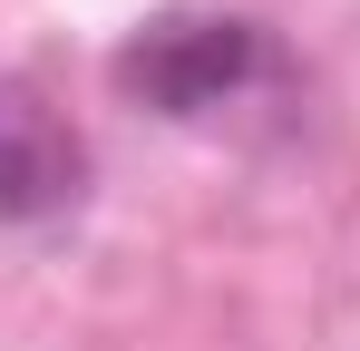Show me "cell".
<instances>
[{"label":"cell","instance_id":"obj_1","mask_svg":"<svg viewBox=\"0 0 360 351\" xmlns=\"http://www.w3.org/2000/svg\"><path fill=\"white\" fill-rule=\"evenodd\" d=\"M243 68H253V30L243 20H156V30H136L117 49V78L146 88L156 108H176V117L214 108Z\"/></svg>","mask_w":360,"mask_h":351},{"label":"cell","instance_id":"obj_2","mask_svg":"<svg viewBox=\"0 0 360 351\" xmlns=\"http://www.w3.org/2000/svg\"><path fill=\"white\" fill-rule=\"evenodd\" d=\"M78 185V137L30 88H0V215H39Z\"/></svg>","mask_w":360,"mask_h":351}]
</instances>
